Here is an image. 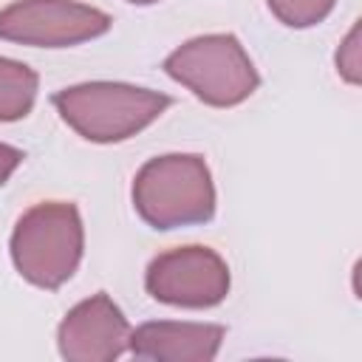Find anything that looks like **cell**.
Segmentation results:
<instances>
[{
    "instance_id": "obj_9",
    "label": "cell",
    "mask_w": 362,
    "mask_h": 362,
    "mask_svg": "<svg viewBox=\"0 0 362 362\" xmlns=\"http://www.w3.org/2000/svg\"><path fill=\"white\" fill-rule=\"evenodd\" d=\"M40 76L20 59L0 57V122H20L34 110Z\"/></svg>"
},
{
    "instance_id": "obj_4",
    "label": "cell",
    "mask_w": 362,
    "mask_h": 362,
    "mask_svg": "<svg viewBox=\"0 0 362 362\" xmlns=\"http://www.w3.org/2000/svg\"><path fill=\"white\" fill-rule=\"evenodd\" d=\"M164 74L209 107H238L260 88L252 57L229 31L181 42L164 57Z\"/></svg>"
},
{
    "instance_id": "obj_5",
    "label": "cell",
    "mask_w": 362,
    "mask_h": 362,
    "mask_svg": "<svg viewBox=\"0 0 362 362\" xmlns=\"http://www.w3.org/2000/svg\"><path fill=\"white\" fill-rule=\"evenodd\" d=\"M232 274L226 260L201 243L158 252L144 269V288L156 303L173 308H215L226 300Z\"/></svg>"
},
{
    "instance_id": "obj_6",
    "label": "cell",
    "mask_w": 362,
    "mask_h": 362,
    "mask_svg": "<svg viewBox=\"0 0 362 362\" xmlns=\"http://www.w3.org/2000/svg\"><path fill=\"white\" fill-rule=\"evenodd\" d=\"M113 17L79 0H14L0 8V40L28 48H71L107 34Z\"/></svg>"
},
{
    "instance_id": "obj_13",
    "label": "cell",
    "mask_w": 362,
    "mask_h": 362,
    "mask_svg": "<svg viewBox=\"0 0 362 362\" xmlns=\"http://www.w3.org/2000/svg\"><path fill=\"white\" fill-rule=\"evenodd\" d=\"M124 3H130V6H153L158 0H124Z\"/></svg>"
},
{
    "instance_id": "obj_3",
    "label": "cell",
    "mask_w": 362,
    "mask_h": 362,
    "mask_svg": "<svg viewBox=\"0 0 362 362\" xmlns=\"http://www.w3.org/2000/svg\"><path fill=\"white\" fill-rule=\"evenodd\" d=\"M8 255L17 274L45 291L62 288L85 255V226L71 201H40L28 206L11 229Z\"/></svg>"
},
{
    "instance_id": "obj_1",
    "label": "cell",
    "mask_w": 362,
    "mask_h": 362,
    "mask_svg": "<svg viewBox=\"0 0 362 362\" xmlns=\"http://www.w3.org/2000/svg\"><path fill=\"white\" fill-rule=\"evenodd\" d=\"M130 198L136 215L158 232L209 223L218 206L209 164L198 153L147 158L133 175Z\"/></svg>"
},
{
    "instance_id": "obj_11",
    "label": "cell",
    "mask_w": 362,
    "mask_h": 362,
    "mask_svg": "<svg viewBox=\"0 0 362 362\" xmlns=\"http://www.w3.org/2000/svg\"><path fill=\"white\" fill-rule=\"evenodd\" d=\"M334 65L337 74L348 82V85H359L362 82V45H359V20L348 28V34L342 37L337 54H334Z\"/></svg>"
},
{
    "instance_id": "obj_7",
    "label": "cell",
    "mask_w": 362,
    "mask_h": 362,
    "mask_svg": "<svg viewBox=\"0 0 362 362\" xmlns=\"http://www.w3.org/2000/svg\"><path fill=\"white\" fill-rule=\"evenodd\" d=\"M130 322L110 294L79 300L57 328V351L68 362H113L127 354Z\"/></svg>"
},
{
    "instance_id": "obj_2",
    "label": "cell",
    "mask_w": 362,
    "mask_h": 362,
    "mask_svg": "<svg viewBox=\"0 0 362 362\" xmlns=\"http://www.w3.org/2000/svg\"><path fill=\"white\" fill-rule=\"evenodd\" d=\"M59 119L85 141L119 144L141 133L173 105V96L130 82H79L51 96Z\"/></svg>"
},
{
    "instance_id": "obj_10",
    "label": "cell",
    "mask_w": 362,
    "mask_h": 362,
    "mask_svg": "<svg viewBox=\"0 0 362 362\" xmlns=\"http://www.w3.org/2000/svg\"><path fill=\"white\" fill-rule=\"evenodd\" d=\"M266 6L286 28H311L334 11L337 0H266Z\"/></svg>"
},
{
    "instance_id": "obj_8",
    "label": "cell",
    "mask_w": 362,
    "mask_h": 362,
    "mask_svg": "<svg viewBox=\"0 0 362 362\" xmlns=\"http://www.w3.org/2000/svg\"><path fill=\"white\" fill-rule=\"evenodd\" d=\"M226 328L218 322L150 320L130 328L127 351L147 362H212L223 345Z\"/></svg>"
},
{
    "instance_id": "obj_12",
    "label": "cell",
    "mask_w": 362,
    "mask_h": 362,
    "mask_svg": "<svg viewBox=\"0 0 362 362\" xmlns=\"http://www.w3.org/2000/svg\"><path fill=\"white\" fill-rule=\"evenodd\" d=\"M23 158H25V153L20 147L0 141V187L14 175V170L23 164Z\"/></svg>"
}]
</instances>
